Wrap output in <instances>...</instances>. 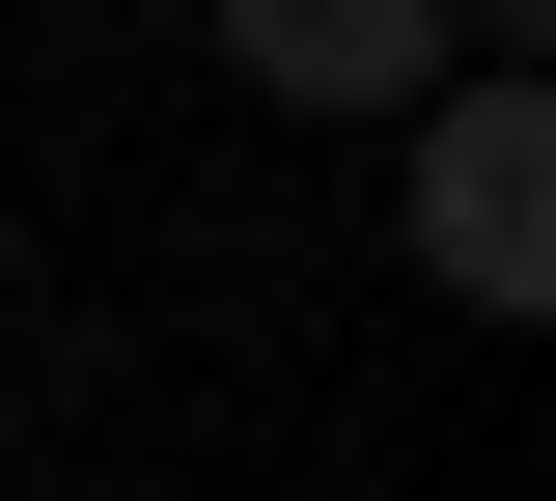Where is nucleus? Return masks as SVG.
I'll list each match as a JSON object with an SVG mask.
<instances>
[{
    "mask_svg": "<svg viewBox=\"0 0 556 501\" xmlns=\"http://www.w3.org/2000/svg\"><path fill=\"white\" fill-rule=\"evenodd\" d=\"M223 57H251L278 112H417V84H445V0H223Z\"/></svg>",
    "mask_w": 556,
    "mask_h": 501,
    "instance_id": "nucleus-2",
    "label": "nucleus"
},
{
    "mask_svg": "<svg viewBox=\"0 0 556 501\" xmlns=\"http://www.w3.org/2000/svg\"><path fill=\"white\" fill-rule=\"evenodd\" d=\"M417 279L445 306H556V112L529 84H417Z\"/></svg>",
    "mask_w": 556,
    "mask_h": 501,
    "instance_id": "nucleus-1",
    "label": "nucleus"
}]
</instances>
